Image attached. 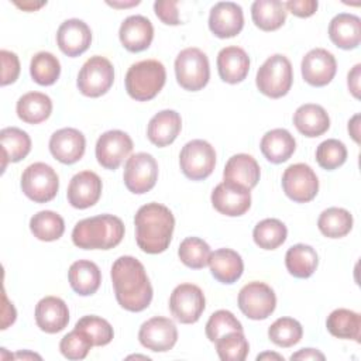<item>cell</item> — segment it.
<instances>
[{
  "label": "cell",
  "instance_id": "cell-39",
  "mask_svg": "<svg viewBox=\"0 0 361 361\" xmlns=\"http://www.w3.org/2000/svg\"><path fill=\"white\" fill-rule=\"evenodd\" d=\"M286 226L278 219L261 220L252 231L254 243L262 250H275L286 240Z\"/></svg>",
  "mask_w": 361,
  "mask_h": 361
},
{
  "label": "cell",
  "instance_id": "cell-21",
  "mask_svg": "<svg viewBox=\"0 0 361 361\" xmlns=\"http://www.w3.org/2000/svg\"><path fill=\"white\" fill-rule=\"evenodd\" d=\"M56 42L59 49L68 56L82 55L92 42V31L89 25L79 18L63 21L56 31Z\"/></svg>",
  "mask_w": 361,
  "mask_h": 361
},
{
  "label": "cell",
  "instance_id": "cell-47",
  "mask_svg": "<svg viewBox=\"0 0 361 361\" xmlns=\"http://www.w3.org/2000/svg\"><path fill=\"white\" fill-rule=\"evenodd\" d=\"M92 347L93 343L89 336L76 327L65 334L59 343V350L68 360H83Z\"/></svg>",
  "mask_w": 361,
  "mask_h": 361
},
{
  "label": "cell",
  "instance_id": "cell-11",
  "mask_svg": "<svg viewBox=\"0 0 361 361\" xmlns=\"http://www.w3.org/2000/svg\"><path fill=\"white\" fill-rule=\"evenodd\" d=\"M157 179L158 164L151 154L137 152L127 159L123 180L130 192L135 195L147 193L155 186Z\"/></svg>",
  "mask_w": 361,
  "mask_h": 361
},
{
  "label": "cell",
  "instance_id": "cell-27",
  "mask_svg": "<svg viewBox=\"0 0 361 361\" xmlns=\"http://www.w3.org/2000/svg\"><path fill=\"white\" fill-rule=\"evenodd\" d=\"M209 267L214 279L227 285L237 282L244 271L241 255L231 248H219L212 252Z\"/></svg>",
  "mask_w": 361,
  "mask_h": 361
},
{
  "label": "cell",
  "instance_id": "cell-26",
  "mask_svg": "<svg viewBox=\"0 0 361 361\" xmlns=\"http://www.w3.org/2000/svg\"><path fill=\"white\" fill-rule=\"evenodd\" d=\"M182 128V120L175 110H162L157 113L148 123L147 137L157 147L172 144Z\"/></svg>",
  "mask_w": 361,
  "mask_h": 361
},
{
  "label": "cell",
  "instance_id": "cell-42",
  "mask_svg": "<svg viewBox=\"0 0 361 361\" xmlns=\"http://www.w3.org/2000/svg\"><path fill=\"white\" fill-rule=\"evenodd\" d=\"M303 336L302 324L292 317H279L268 329L269 340L278 347H292L300 341Z\"/></svg>",
  "mask_w": 361,
  "mask_h": 361
},
{
  "label": "cell",
  "instance_id": "cell-52",
  "mask_svg": "<svg viewBox=\"0 0 361 361\" xmlns=\"http://www.w3.org/2000/svg\"><path fill=\"white\" fill-rule=\"evenodd\" d=\"M324 358H326L324 354L320 353L319 350H314V348H302L298 353L290 355L292 361L293 360H303V361H306V360H324Z\"/></svg>",
  "mask_w": 361,
  "mask_h": 361
},
{
  "label": "cell",
  "instance_id": "cell-2",
  "mask_svg": "<svg viewBox=\"0 0 361 361\" xmlns=\"http://www.w3.org/2000/svg\"><path fill=\"white\" fill-rule=\"evenodd\" d=\"M134 226L137 245L147 254H159L171 244L175 217L166 206L152 202L137 210Z\"/></svg>",
  "mask_w": 361,
  "mask_h": 361
},
{
  "label": "cell",
  "instance_id": "cell-54",
  "mask_svg": "<svg viewBox=\"0 0 361 361\" xmlns=\"http://www.w3.org/2000/svg\"><path fill=\"white\" fill-rule=\"evenodd\" d=\"M14 4L24 10V11H35L38 8H41L42 6L47 4V1H39V3H35V1H23V3H18V1H14Z\"/></svg>",
  "mask_w": 361,
  "mask_h": 361
},
{
  "label": "cell",
  "instance_id": "cell-14",
  "mask_svg": "<svg viewBox=\"0 0 361 361\" xmlns=\"http://www.w3.org/2000/svg\"><path fill=\"white\" fill-rule=\"evenodd\" d=\"M96 159L106 169H117L133 151L131 137L121 130L103 133L96 142Z\"/></svg>",
  "mask_w": 361,
  "mask_h": 361
},
{
  "label": "cell",
  "instance_id": "cell-40",
  "mask_svg": "<svg viewBox=\"0 0 361 361\" xmlns=\"http://www.w3.org/2000/svg\"><path fill=\"white\" fill-rule=\"evenodd\" d=\"M30 73L35 83L41 86H51L61 75V63L54 54L41 51L32 56Z\"/></svg>",
  "mask_w": 361,
  "mask_h": 361
},
{
  "label": "cell",
  "instance_id": "cell-25",
  "mask_svg": "<svg viewBox=\"0 0 361 361\" xmlns=\"http://www.w3.org/2000/svg\"><path fill=\"white\" fill-rule=\"evenodd\" d=\"M217 71L227 83L243 82L250 71V58L240 47H226L217 55Z\"/></svg>",
  "mask_w": 361,
  "mask_h": 361
},
{
  "label": "cell",
  "instance_id": "cell-49",
  "mask_svg": "<svg viewBox=\"0 0 361 361\" xmlns=\"http://www.w3.org/2000/svg\"><path fill=\"white\" fill-rule=\"evenodd\" d=\"M154 11L164 24H168V25L180 24L176 0H158L154 3Z\"/></svg>",
  "mask_w": 361,
  "mask_h": 361
},
{
  "label": "cell",
  "instance_id": "cell-51",
  "mask_svg": "<svg viewBox=\"0 0 361 361\" xmlns=\"http://www.w3.org/2000/svg\"><path fill=\"white\" fill-rule=\"evenodd\" d=\"M360 71H361V65L357 63L350 72H348V79H347V85L350 92L353 93V96L355 99L360 97Z\"/></svg>",
  "mask_w": 361,
  "mask_h": 361
},
{
  "label": "cell",
  "instance_id": "cell-28",
  "mask_svg": "<svg viewBox=\"0 0 361 361\" xmlns=\"http://www.w3.org/2000/svg\"><path fill=\"white\" fill-rule=\"evenodd\" d=\"M259 148L267 161L272 164H282L293 155L296 141L288 130L274 128L262 135Z\"/></svg>",
  "mask_w": 361,
  "mask_h": 361
},
{
  "label": "cell",
  "instance_id": "cell-3",
  "mask_svg": "<svg viewBox=\"0 0 361 361\" xmlns=\"http://www.w3.org/2000/svg\"><path fill=\"white\" fill-rule=\"evenodd\" d=\"M124 224L113 214H99L76 223L72 241L82 250H110L121 243Z\"/></svg>",
  "mask_w": 361,
  "mask_h": 361
},
{
  "label": "cell",
  "instance_id": "cell-35",
  "mask_svg": "<svg viewBox=\"0 0 361 361\" xmlns=\"http://www.w3.org/2000/svg\"><path fill=\"white\" fill-rule=\"evenodd\" d=\"M3 171L7 162H18L24 159L31 151L30 135L17 127H6L0 131Z\"/></svg>",
  "mask_w": 361,
  "mask_h": 361
},
{
  "label": "cell",
  "instance_id": "cell-13",
  "mask_svg": "<svg viewBox=\"0 0 361 361\" xmlns=\"http://www.w3.org/2000/svg\"><path fill=\"white\" fill-rule=\"evenodd\" d=\"M282 189L290 200L306 203L316 197L319 192V180L309 165L293 164L288 166L282 175Z\"/></svg>",
  "mask_w": 361,
  "mask_h": 361
},
{
  "label": "cell",
  "instance_id": "cell-48",
  "mask_svg": "<svg viewBox=\"0 0 361 361\" xmlns=\"http://www.w3.org/2000/svg\"><path fill=\"white\" fill-rule=\"evenodd\" d=\"M0 59H1V86H7L17 80L20 75V61L18 56L14 52H10L7 49L0 51Z\"/></svg>",
  "mask_w": 361,
  "mask_h": 361
},
{
  "label": "cell",
  "instance_id": "cell-6",
  "mask_svg": "<svg viewBox=\"0 0 361 361\" xmlns=\"http://www.w3.org/2000/svg\"><path fill=\"white\" fill-rule=\"evenodd\" d=\"M176 80L185 90L197 92L203 89L210 78L209 59L199 48H185L175 59Z\"/></svg>",
  "mask_w": 361,
  "mask_h": 361
},
{
  "label": "cell",
  "instance_id": "cell-17",
  "mask_svg": "<svg viewBox=\"0 0 361 361\" xmlns=\"http://www.w3.org/2000/svg\"><path fill=\"white\" fill-rule=\"evenodd\" d=\"M300 68L305 82L322 87L333 80L337 72V62L334 55L327 49L314 48L303 56Z\"/></svg>",
  "mask_w": 361,
  "mask_h": 361
},
{
  "label": "cell",
  "instance_id": "cell-19",
  "mask_svg": "<svg viewBox=\"0 0 361 361\" xmlns=\"http://www.w3.org/2000/svg\"><path fill=\"white\" fill-rule=\"evenodd\" d=\"M102 195V179L93 171L76 173L66 190L68 202L75 209H87L97 203Z\"/></svg>",
  "mask_w": 361,
  "mask_h": 361
},
{
  "label": "cell",
  "instance_id": "cell-10",
  "mask_svg": "<svg viewBox=\"0 0 361 361\" xmlns=\"http://www.w3.org/2000/svg\"><path fill=\"white\" fill-rule=\"evenodd\" d=\"M275 306V292L264 282H248L238 292V307L248 319L264 320L274 313Z\"/></svg>",
  "mask_w": 361,
  "mask_h": 361
},
{
  "label": "cell",
  "instance_id": "cell-33",
  "mask_svg": "<svg viewBox=\"0 0 361 361\" xmlns=\"http://www.w3.org/2000/svg\"><path fill=\"white\" fill-rule=\"evenodd\" d=\"M286 14L285 3L279 0H255L251 6L252 21L262 31H275L282 27Z\"/></svg>",
  "mask_w": 361,
  "mask_h": 361
},
{
  "label": "cell",
  "instance_id": "cell-53",
  "mask_svg": "<svg viewBox=\"0 0 361 361\" xmlns=\"http://www.w3.org/2000/svg\"><path fill=\"white\" fill-rule=\"evenodd\" d=\"M348 133L353 140L360 144V114L353 116V118L348 121Z\"/></svg>",
  "mask_w": 361,
  "mask_h": 361
},
{
  "label": "cell",
  "instance_id": "cell-8",
  "mask_svg": "<svg viewBox=\"0 0 361 361\" xmlns=\"http://www.w3.org/2000/svg\"><path fill=\"white\" fill-rule=\"evenodd\" d=\"M114 82V68L111 62L100 55L90 56L79 71L78 89L87 97L104 94Z\"/></svg>",
  "mask_w": 361,
  "mask_h": 361
},
{
  "label": "cell",
  "instance_id": "cell-56",
  "mask_svg": "<svg viewBox=\"0 0 361 361\" xmlns=\"http://www.w3.org/2000/svg\"><path fill=\"white\" fill-rule=\"evenodd\" d=\"M107 4H110V6H113V7H131V6H137V4H140V1L137 0V1H130V3H117V1H107Z\"/></svg>",
  "mask_w": 361,
  "mask_h": 361
},
{
  "label": "cell",
  "instance_id": "cell-50",
  "mask_svg": "<svg viewBox=\"0 0 361 361\" xmlns=\"http://www.w3.org/2000/svg\"><path fill=\"white\" fill-rule=\"evenodd\" d=\"M319 3L316 0H289L285 3L286 11H290L293 16L306 18L316 13Z\"/></svg>",
  "mask_w": 361,
  "mask_h": 361
},
{
  "label": "cell",
  "instance_id": "cell-24",
  "mask_svg": "<svg viewBox=\"0 0 361 361\" xmlns=\"http://www.w3.org/2000/svg\"><path fill=\"white\" fill-rule=\"evenodd\" d=\"M331 42L341 49H354L361 41V20L355 14L340 13L329 24Z\"/></svg>",
  "mask_w": 361,
  "mask_h": 361
},
{
  "label": "cell",
  "instance_id": "cell-34",
  "mask_svg": "<svg viewBox=\"0 0 361 361\" xmlns=\"http://www.w3.org/2000/svg\"><path fill=\"white\" fill-rule=\"evenodd\" d=\"M319 264L317 252L307 244H295L285 254V265L295 278H309L313 275Z\"/></svg>",
  "mask_w": 361,
  "mask_h": 361
},
{
  "label": "cell",
  "instance_id": "cell-5",
  "mask_svg": "<svg viewBox=\"0 0 361 361\" xmlns=\"http://www.w3.org/2000/svg\"><path fill=\"white\" fill-rule=\"evenodd\" d=\"M293 82V72L290 61L281 54L271 55L258 69L255 83L258 90L271 97L279 99L285 96Z\"/></svg>",
  "mask_w": 361,
  "mask_h": 361
},
{
  "label": "cell",
  "instance_id": "cell-18",
  "mask_svg": "<svg viewBox=\"0 0 361 361\" xmlns=\"http://www.w3.org/2000/svg\"><path fill=\"white\" fill-rule=\"evenodd\" d=\"M244 27V14L240 4L233 1L216 3L209 14V28L219 38H231Z\"/></svg>",
  "mask_w": 361,
  "mask_h": 361
},
{
  "label": "cell",
  "instance_id": "cell-16",
  "mask_svg": "<svg viewBox=\"0 0 361 361\" xmlns=\"http://www.w3.org/2000/svg\"><path fill=\"white\" fill-rule=\"evenodd\" d=\"M212 204L219 213L237 217L250 209L251 192L241 185L223 180L212 192Z\"/></svg>",
  "mask_w": 361,
  "mask_h": 361
},
{
  "label": "cell",
  "instance_id": "cell-15",
  "mask_svg": "<svg viewBox=\"0 0 361 361\" xmlns=\"http://www.w3.org/2000/svg\"><path fill=\"white\" fill-rule=\"evenodd\" d=\"M138 340L142 347L151 351L165 353L176 344L178 329L171 319L155 316L141 324Z\"/></svg>",
  "mask_w": 361,
  "mask_h": 361
},
{
  "label": "cell",
  "instance_id": "cell-43",
  "mask_svg": "<svg viewBox=\"0 0 361 361\" xmlns=\"http://www.w3.org/2000/svg\"><path fill=\"white\" fill-rule=\"evenodd\" d=\"M216 351L223 361H244L250 345L243 331H231L216 341Z\"/></svg>",
  "mask_w": 361,
  "mask_h": 361
},
{
  "label": "cell",
  "instance_id": "cell-38",
  "mask_svg": "<svg viewBox=\"0 0 361 361\" xmlns=\"http://www.w3.org/2000/svg\"><path fill=\"white\" fill-rule=\"evenodd\" d=\"M30 230L41 241H55L62 237L65 221L52 210H41L31 217Z\"/></svg>",
  "mask_w": 361,
  "mask_h": 361
},
{
  "label": "cell",
  "instance_id": "cell-32",
  "mask_svg": "<svg viewBox=\"0 0 361 361\" xmlns=\"http://www.w3.org/2000/svg\"><path fill=\"white\" fill-rule=\"evenodd\" d=\"M17 116L27 124H39L52 113V100L41 92H28L23 94L16 106Z\"/></svg>",
  "mask_w": 361,
  "mask_h": 361
},
{
  "label": "cell",
  "instance_id": "cell-55",
  "mask_svg": "<svg viewBox=\"0 0 361 361\" xmlns=\"http://www.w3.org/2000/svg\"><path fill=\"white\" fill-rule=\"evenodd\" d=\"M265 358H275V360H283V357L282 355H279V354H275V353H264V354H259L258 357H257V360L259 361V360H265Z\"/></svg>",
  "mask_w": 361,
  "mask_h": 361
},
{
  "label": "cell",
  "instance_id": "cell-29",
  "mask_svg": "<svg viewBox=\"0 0 361 361\" xmlns=\"http://www.w3.org/2000/svg\"><path fill=\"white\" fill-rule=\"evenodd\" d=\"M259 165L248 154H235L233 155L223 171V178L224 180L241 185L247 189H252L257 186L259 180Z\"/></svg>",
  "mask_w": 361,
  "mask_h": 361
},
{
  "label": "cell",
  "instance_id": "cell-7",
  "mask_svg": "<svg viewBox=\"0 0 361 361\" xmlns=\"http://www.w3.org/2000/svg\"><path fill=\"white\" fill-rule=\"evenodd\" d=\"M21 189L32 202L47 203L56 196L59 178L52 166L44 162H34L21 175Z\"/></svg>",
  "mask_w": 361,
  "mask_h": 361
},
{
  "label": "cell",
  "instance_id": "cell-9",
  "mask_svg": "<svg viewBox=\"0 0 361 361\" xmlns=\"http://www.w3.org/2000/svg\"><path fill=\"white\" fill-rule=\"evenodd\" d=\"M179 165L186 178L192 180L206 179L214 169L216 151L204 140H192L180 149Z\"/></svg>",
  "mask_w": 361,
  "mask_h": 361
},
{
  "label": "cell",
  "instance_id": "cell-12",
  "mask_svg": "<svg viewBox=\"0 0 361 361\" xmlns=\"http://www.w3.org/2000/svg\"><path fill=\"white\" fill-rule=\"evenodd\" d=\"M204 306L206 299L203 290L193 283L178 285L169 298V309L172 316L183 324L196 323L200 319Z\"/></svg>",
  "mask_w": 361,
  "mask_h": 361
},
{
  "label": "cell",
  "instance_id": "cell-44",
  "mask_svg": "<svg viewBox=\"0 0 361 361\" xmlns=\"http://www.w3.org/2000/svg\"><path fill=\"white\" fill-rule=\"evenodd\" d=\"M75 327L85 331L92 340L93 345H97V347L109 344L114 336L111 324L106 319H102L93 314L83 316L82 319H79Z\"/></svg>",
  "mask_w": 361,
  "mask_h": 361
},
{
  "label": "cell",
  "instance_id": "cell-30",
  "mask_svg": "<svg viewBox=\"0 0 361 361\" xmlns=\"http://www.w3.org/2000/svg\"><path fill=\"white\" fill-rule=\"evenodd\" d=\"M293 124L305 137H319L330 127V117L320 104L306 103L296 109L293 114Z\"/></svg>",
  "mask_w": 361,
  "mask_h": 361
},
{
  "label": "cell",
  "instance_id": "cell-4",
  "mask_svg": "<svg viewBox=\"0 0 361 361\" xmlns=\"http://www.w3.org/2000/svg\"><path fill=\"white\" fill-rule=\"evenodd\" d=\"M166 80L165 66L157 59H145L133 63L126 73V90L138 102L154 99Z\"/></svg>",
  "mask_w": 361,
  "mask_h": 361
},
{
  "label": "cell",
  "instance_id": "cell-41",
  "mask_svg": "<svg viewBox=\"0 0 361 361\" xmlns=\"http://www.w3.org/2000/svg\"><path fill=\"white\" fill-rule=\"evenodd\" d=\"M178 255L186 267L192 269H202L209 265L212 251L204 240L199 237H188L180 243Z\"/></svg>",
  "mask_w": 361,
  "mask_h": 361
},
{
  "label": "cell",
  "instance_id": "cell-46",
  "mask_svg": "<svg viewBox=\"0 0 361 361\" xmlns=\"http://www.w3.org/2000/svg\"><path fill=\"white\" fill-rule=\"evenodd\" d=\"M231 331H243V326L228 310L221 309L214 312L206 323V337L212 343H216L221 336Z\"/></svg>",
  "mask_w": 361,
  "mask_h": 361
},
{
  "label": "cell",
  "instance_id": "cell-31",
  "mask_svg": "<svg viewBox=\"0 0 361 361\" xmlns=\"http://www.w3.org/2000/svg\"><path fill=\"white\" fill-rule=\"evenodd\" d=\"M68 279L71 288L80 296L93 295L102 282V274L99 267L87 259L75 261L68 271Z\"/></svg>",
  "mask_w": 361,
  "mask_h": 361
},
{
  "label": "cell",
  "instance_id": "cell-57",
  "mask_svg": "<svg viewBox=\"0 0 361 361\" xmlns=\"http://www.w3.org/2000/svg\"><path fill=\"white\" fill-rule=\"evenodd\" d=\"M16 358H39L41 360V357L39 355H37V354H32V353H28V351H25V353H17L16 355H14Z\"/></svg>",
  "mask_w": 361,
  "mask_h": 361
},
{
  "label": "cell",
  "instance_id": "cell-36",
  "mask_svg": "<svg viewBox=\"0 0 361 361\" xmlns=\"http://www.w3.org/2000/svg\"><path fill=\"white\" fill-rule=\"evenodd\" d=\"M326 327L329 333L338 338L354 340L360 343L361 317L357 312L350 309H336L326 320Z\"/></svg>",
  "mask_w": 361,
  "mask_h": 361
},
{
  "label": "cell",
  "instance_id": "cell-20",
  "mask_svg": "<svg viewBox=\"0 0 361 361\" xmlns=\"http://www.w3.org/2000/svg\"><path fill=\"white\" fill-rule=\"evenodd\" d=\"M85 148V135L72 127L61 128L49 138V151L52 157L66 165L78 162L83 157Z\"/></svg>",
  "mask_w": 361,
  "mask_h": 361
},
{
  "label": "cell",
  "instance_id": "cell-37",
  "mask_svg": "<svg viewBox=\"0 0 361 361\" xmlns=\"http://www.w3.org/2000/svg\"><path fill=\"white\" fill-rule=\"evenodd\" d=\"M317 227L329 238H341L351 231L353 216L343 207H329L320 213Z\"/></svg>",
  "mask_w": 361,
  "mask_h": 361
},
{
  "label": "cell",
  "instance_id": "cell-22",
  "mask_svg": "<svg viewBox=\"0 0 361 361\" xmlns=\"http://www.w3.org/2000/svg\"><path fill=\"white\" fill-rule=\"evenodd\" d=\"M37 326L49 334L62 331L69 323L68 305L58 296H45L35 306Z\"/></svg>",
  "mask_w": 361,
  "mask_h": 361
},
{
  "label": "cell",
  "instance_id": "cell-1",
  "mask_svg": "<svg viewBox=\"0 0 361 361\" xmlns=\"http://www.w3.org/2000/svg\"><path fill=\"white\" fill-rule=\"evenodd\" d=\"M111 282L118 305L128 312H141L152 300V286L144 265L131 255L117 258L111 265Z\"/></svg>",
  "mask_w": 361,
  "mask_h": 361
},
{
  "label": "cell",
  "instance_id": "cell-23",
  "mask_svg": "<svg viewBox=\"0 0 361 361\" xmlns=\"http://www.w3.org/2000/svg\"><path fill=\"white\" fill-rule=\"evenodd\" d=\"M120 42L130 52H141L147 49L154 38L152 23L144 16L127 17L118 30Z\"/></svg>",
  "mask_w": 361,
  "mask_h": 361
},
{
  "label": "cell",
  "instance_id": "cell-45",
  "mask_svg": "<svg viewBox=\"0 0 361 361\" xmlns=\"http://www.w3.org/2000/svg\"><path fill=\"white\" fill-rule=\"evenodd\" d=\"M347 159V148L344 142L329 138L319 144L316 148V161L319 166L327 171H333L338 166H341Z\"/></svg>",
  "mask_w": 361,
  "mask_h": 361
}]
</instances>
